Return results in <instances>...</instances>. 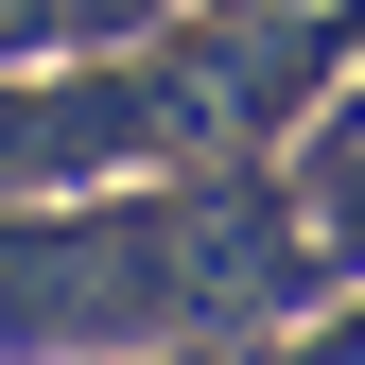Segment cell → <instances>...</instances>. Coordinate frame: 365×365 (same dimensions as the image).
<instances>
[{
  "mask_svg": "<svg viewBox=\"0 0 365 365\" xmlns=\"http://www.w3.org/2000/svg\"><path fill=\"white\" fill-rule=\"evenodd\" d=\"M296 279V209L261 174H192L105 226H0V348H140V331H226Z\"/></svg>",
  "mask_w": 365,
  "mask_h": 365,
  "instance_id": "6da1fadb",
  "label": "cell"
},
{
  "mask_svg": "<svg viewBox=\"0 0 365 365\" xmlns=\"http://www.w3.org/2000/svg\"><path fill=\"white\" fill-rule=\"evenodd\" d=\"M226 70L244 53H122V70H70V87H0V174H157L209 122Z\"/></svg>",
  "mask_w": 365,
  "mask_h": 365,
  "instance_id": "7a4b0ae2",
  "label": "cell"
}]
</instances>
